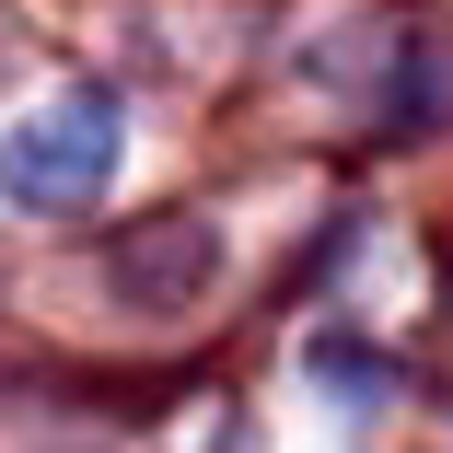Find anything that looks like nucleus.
Masks as SVG:
<instances>
[{
  "mask_svg": "<svg viewBox=\"0 0 453 453\" xmlns=\"http://www.w3.org/2000/svg\"><path fill=\"white\" fill-rule=\"evenodd\" d=\"M210 280H221V233L210 221H140V233L105 244V291L128 314H198Z\"/></svg>",
  "mask_w": 453,
  "mask_h": 453,
  "instance_id": "1",
  "label": "nucleus"
},
{
  "mask_svg": "<svg viewBox=\"0 0 453 453\" xmlns=\"http://www.w3.org/2000/svg\"><path fill=\"white\" fill-rule=\"evenodd\" d=\"M384 117H395L407 140H430V128L453 117V58H441V47H407V58H395V81H384Z\"/></svg>",
  "mask_w": 453,
  "mask_h": 453,
  "instance_id": "2",
  "label": "nucleus"
}]
</instances>
